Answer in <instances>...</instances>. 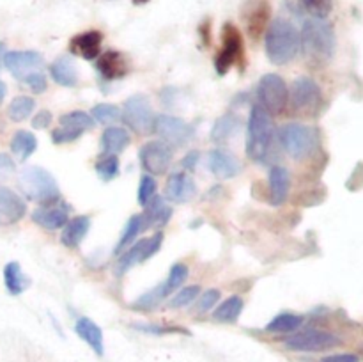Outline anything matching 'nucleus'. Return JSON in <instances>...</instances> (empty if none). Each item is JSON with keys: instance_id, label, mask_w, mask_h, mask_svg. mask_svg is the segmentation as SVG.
I'll return each mask as SVG.
<instances>
[{"instance_id": "423d86ee", "label": "nucleus", "mask_w": 363, "mask_h": 362, "mask_svg": "<svg viewBox=\"0 0 363 362\" xmlns=\"http://www.w3.org/2000/svg\"><path fill=\"white\" fill-rule=\"evenodd\" d=\"M257 102L272 116L282 112L289 103V89L284 78L277 73H266L259 80Z\"/></svg>"}, {"instance_id": "393cba45", "label": "nucleus", "mask_w": 363, "mask_h": 362, "mask_svg": "<svg viewBox=\"0 0 363 362\" xmlns=\"http://www.w3.org/2000/svg\"><path fill=\"white\" fill-rule=\"evenodd\" d=\"M130 133L121 126H108L101 135V149L105 155H119L130 146Z\"/></svg>"}, {"instance_id": "4468645a", "label": "nucleus", "mask_w": 363, "mask_h": 362, "mask_svg": "<svg viewBox=\"0 0 363 362\" xmlns=\"http://www.w3.org/2000/svg\"><path fill=\"white\" fill-rule=\"evenodd\" d=\"M272 16V6L269 0H243L241 7V18L247 27L250 38L259 39L266 32Z\"/></svg>"}, {"instance_id": "3c124183", "label": "nucleus", "mask_w": 363, "mask_h": 362, "mask_svg": "<svg viewBox=\"0 0 363 362\" xmlns=\"http://www.w3.org/2000/svg\"><path fill=\"white\" fill-rule=\"evenodd\" d=\"M209 28H211L209 21H204V23L199 27V31H201V35H202V43H204V45H208V43L211 41V34H209Z\"/></svg>"}, {"instance_id": "6e6552de", "label": "nucleus", "mask_w": 363, "mask_h": 362, "mask_svg": "<svg viewBox=\"0 0 363 362\" xmlns=\"http://www.w3.org/2000/svg\"><path fill=\"white\" fill-rule=\"evenodd\" d=\"M155 112H152L151 102L145 94H133L124 102L123 117L121 119L126 123L130 130L137 131L140 135H147L152 131L155 124Z\"/></svg>"}, {"instance_id": "5701e85b", "label": "nucleus", "mask_w": 363, "mask_h": 362, "mask_svg": "<svg viewBox=\"0 0 363 362\" xmlns=\"http://www.w3.org/2000/svg\"><path fill=\"white\" fill-rule=\"evenodd\" d=\"M291 190V172L282 165L269 169V192H272V204L280 206L287 201Z\"/></svg>"}, {"instance_id": "603ef678", "label": "nucleus", "mask_w": 363, "mask_h": 362, "mask_svg": "<svg viewBox=\"0 0 363 362\" xmlns=\"http://www.w3.org/2000/svg\"><path fill=\"white\" fill-rule=\"evenodd\" d=\"M4 96H6V85H4V82L0 80V102L4 99Z\"/></svg>"}, {"instance_id": "a18cd8bd", "label": "nucleus", "mask_w": 363, "mask_h": 362, "mask_svg": "<svg viewBox=\"0 0 363 362\" xmlns=\"http://www.w3.org/2000/svg\"><path fill=\"white\" fill-rule=\"evenodd\" d=\"M222 298V293L218 290H208L206 293H202V297L199 298V312H209Z\"/></svg>"}, {"instance_id": "864d4df0", "label": "nucleus", "mask_w": 363, "mask_h": 362, "mask_svg": "<svg viewBox=\"0 0 363 362\" xmlns=\"http://www.w3.org/2000/svg\"><path fill=\"white\" fill-rule=\"evenodd\" d=\"M149 0H133L135 6H144V4H147Z\"/></svg>"}, {"instance_id": "6ab92c4d", "label": "nucleus", "mask_w": 363, "mask_h": 362, "mask_svg": "<svg viewBox=\"0 0 363 362\" xmlns=\"http://www.w3.org/2000/svg\"><path fill=\"white\" fill-rule=\"evenodd\" d=\"M208 167L216 177L220 180H230V177L238 176L241 170L240 162L234 155L223 149H213L208 156Z\"/></svg>"}, {"instance_id": "c85d7f7f", "label": "nucleus", "mask_w": 363, "mask_h": 362, "mask_svg": "<svg viewBox=\"0 0 363 362\" xmlns=\"http://www.w3.org/2000/svg\"><path fill=\"white\" fill-rule=\"evenodd\" d=\"M245 307L243 298L234 295V297H229L227 300H223L222 304L218 305L215 312H213V318L220 323H234L238 322V318L241 316Z\"/></svg>"}, {"instance_id": "b1692460", "label": "nucleus", "mask_w": 363, "mask_h": 362, "mask_svg": "<svg viewBox=\"0 0 363 362\" xmlns=\"http://www.w3.org/2000/svg\"><path fill=\"white\" fill-rule=\"evenodd\" d=\"M170 216H172V208L167 204L165 199L160 197V195H155V197L145 204V229H147V227H163L169 222Z\"/></svg>"}, {"instance_id": "a19ab883", "label": "nucleus", "mask_w": 363, "mask_h": 362, "mask_svg": "<svg viewBox=\"0 0 363 362\" xmlns=\"http://www.w3.org/2000/svg\"><path fill=\"white\" fill-rule=\"evenodd\" d=\"M300 2L312 14V18H326L333 9V0H300Z\"/></svg>"}, {"instance_id": "9d476101", "label": "nucleus", "mask_w": 363, "mask_h": 362, "mask_svg": "<svg viewBox=\"0 0 363 362\" xmlns=\"http://www.w3.org/2000/svg\"><path fill=\"white\" fill-rule=\"evenodd\" d=\"M340 337L335 334L326 332L319 329H307L303 332L293 334L284 341V346L291 351H307V353H315V351H326L339 346Z\"/></svg>"}, {"instance_id": "a211bd4d", "label": "nucleus", "mask_w": 363, "mask_h": 362, "mask_svg": "<svg viewBox=\"0 0 363 362\" xmlns=\"http://www.w3.org/2000/svg\"><path fill=\"white\" fill-rule=\"evenodd\" d=\"M103 35L99 31H87L74 35L69 43V50L74 55L82 57L85 60L98 59L99 50H101Z\"/></svg>"}, {"instance_id": "37998d69", "label": "nucleus", "mask_w": 363, "mask_h": 362, "mask_svg": "<svg viewBox=\"0 0 363 362\" xmlns=\"http://www.w3.org/2000/svg\"><path fill=\"white\" fill-rule=\"evenodd\" d=\"M84 131L74 130V128H57V130L52 131V141L53 144H67V142H74L77 138L82 137Z\"/></svg>"}, {"instance_id": "cd10ccee", "label": "nucleus", "mask_w": 363, "mask_h": 362, "mask_svg": "<svg viewBox=\"0 0 363 362\" xmlns=\"http://www.w3.org/2000/svg\"><path fill=\"white\" fill-rule=\"evenodd\" d=\"M35 149H38V138L32 131L20 130L14 133L13 141H11V151L18 156V160L25 162Z\"/></svg>"}, {"instance_id": "f03ea898", "label": "nucleus", "mask_w": 363, "mask_h": 362, "mask_svg": "<svg viewBox=\"0 0 363 362\" xmlns=\"http://www.w3.org/2000/svg\"><path fill=\"white\" fill-rule=\"evenodd\" d=\"M277 128L272 114L266 112L259 103L250 109L247 123V156L254 162L266 163L273 144H275Z\"/></svg>"}, {"instance_id": "f704fd0d", "label": "nucleus", "mask_w": 363, "mask_h": 362, "mask_svg": "<svg viewBox=\"0 0 363 362\" xmlns=\"http://www.w3.org/2000/svg\"><path fill=\"white\" fill-rule=\"evenodd\" d=\"M60 126L66 128H74V130H92L96 124V121L92 119L91 114L82 112V110H73V112H67L64 116H60Z\"/></svg>"}, {"instance_id": "de8ad7c7", "label": "nucleus", "mask_w": 363, "mask_h": 362, "mask_svg": "<svg viewBox=\"0 0 363 362\" xmlns=\"http://www.w3.org/2000/svg\"><path fill=\"white\" fill-rule=\"evenodd\" d=\"M321 362H360V357L354 353H335L321 358Z\"/></svg>"}, {"instance_id": "20e7f679", "label": "nucleus", "mask_w": 363, "mask_h": 362, "mask_svg": "<svg viewBox=\"0 0 363 362\" xmlns=\"http://www.w3.org/2000/svg\"><path fill=\"white\" fill-rule=\"evenodd\" d=\"M18 183H20L25 197L39 202V204H52L60 199V190L55 177L43 167H25L20 172Z\"/></svg>"}, {"instance_id": "0eeeda50", "label": "nucleus", "mask_w": 363, "mask_h": 362, "mask_svg": "<svg viewBox=\"0 0 363 362\" xmlns=\"http://www.w3.org/2000/svg\"><path fill=\"white\" fill-rule=\"evenodd\" d=\"M289 102L294 112L305 114V116L318 114L323 105L321 87L311 77L296 78L289 89Z\"/></svg>"}, {"instance_id": "aec40b11", "label": "nucleus", "mask_w": 363, "mask_h": 362, "mask_svg": "<svg viewBox=\"0 0 363 362\" xmlns=\"http://www.w3.org/2000/svg\"><path fill=\"white\" fill-rule=\"evenodd\" d=\"M197 187L186 172H172L167 177L165 195L174 202H188L194 199Z\"/></svg>"}, {"instance_id": "79ce46f5", "label": "nucleus", "mask_w": 363, "mask_h": 362, "mask_svg": "<svg viewBox=\"0 0 363 362\" xmlns=\"http://www.w3.org/2000/svg\"><path fill=\"white\" fill-rule=\"evenodd\" d=\"M156 180L152 176H142L140 185H138V190H137V199L142 206L147 204L152 197L156 195Z\"/></svg>"}, {"instance_id": "09e8293b", "label": "nucleus", "mask_w": 363, "mask_h": 362, "mask_svg": "<svg viewBox=\"0 0 363 362\" xmlns=\"http://www.w3.org/2000/svg\"><path fill=\"white\" fill-rule=\"evenodd\" d=\"M14 162L11 160V156L7 155H0V177L2 176H9V174L14 172Z\"/></svg>"}, {"instance_id": "2f4dec72", "label": "nucleus", "mask_w": 363, "mask_h": 362, "mask_svg": "<svg viewBox=\"0 0 363 362\" xmlns=\"http://www.w3.org/2000/svg\"><path fill=\"white\" fill-rule=\"evenodd\" d=\"M144 229H145L144 215H131L130 219H128L126 226H124L123 234H121L119 241H117V247H116L117 254H121V252H123L124 248L130 247V245L133 243L135 240H137V236Z\"/></svg>"}, {"instance_id": "7ed1b4c3", "label": "nucleus", "mask_w": 363, "mask_h": 362, "mask_svg": "<svg viewBox=\"0 0 363 362\" xmlns=\"http://www.w3.org/2000/svg\"><path fill=\"white\" fill-rule=\"evenodd\" d=\"M266 55L273 64H287L300 52V32L286 18L272 21L264 35Z\"/></svg>"}, {"instance_id": "ddd939ff", "label": "nucleus", "mask_w": 363, "mask_h": 362, "mask_svg": "<svg viewBox=\"0 0 363 362\" xmlns=\"http://www.w3.org/2000/svg\"><path fill=\"white\" fill-rule=\"evenodd\" d=\"M140 165L144 170L152 176H163L169 170L170 163L174 158V149L163 141H151L145 142L138 153Z\"/></svg>"}, {"instance_id": "49530a36", "label": "nucleus", "mask_w": 363, "mask_h": 362, "mask_svg": "<svg viewBox=\"0 0 363 362\" xmlns=\"http://www.w3.org/2000/svg\"><path fill=\"white\" fill-rule=\"evenodd\" d=\"M50 123H52V114H50L48 110H39L34 116V119H32V126H34L35 130L48 128Z\"/></svg>"}, {"instance_id": "58836bf2", "label": "nucleus", "mask_w": 363, "mask_h": 362, "mask_svg": "<svg viewBox=\"0 0 363 362\" xmlns=\"http://www.w3.org/2000/svg\"><path fill=\"white\" fill-rule=\"evenodd\" d=\"M199 293H201V286H186V287H179L177 293L170 298L169 307L172 309H179V307H186L190 305L191 302L197 300Z\"/></svg>"}, {"instance_id": "dca6fc26", "label": "nucleus", "mask_w": 363, "mask_h": 362, "mask_svg": "<svg viewBox=\"0 0 363 362\" xmlns=\"http://www.w3.org/2000/svg\"><path fill=\"white\" fill-rule=\"evenodd\" d=\"M67 220H69L67 208L66 206L57 204V202H52V204H43L32 212V222H35L38 226L45 227V229L48 231L62 229V227L66 226Z\"/></svg>"}, {"instance_id": "f3484780", "label": "nucleus", "mask_w": 363, "mask_h": 362, "mask_svg": "<svg viewBox=\"0 0 363 362\" xmlns=\"http://www.w3.org/2000/svg\"><path fill=\"white\" fill-rule=\"evenodd\" d=\"M96 70L105 80H117V78L126 77L130 66H128V59L124 57V53L117 52V50H108L98 57Z\"/></svg>"}, {"instance_id": "f257e3e1", "label": "nucleus", "mask_w": 363, "mask_h": 362, "mask_svg": "<svg viewBox=\"0 0 363 362\" xmlns=\"http://www.w3.org/2000/svg\"><path fill=\"white\" fill-rule=\"evenodd\" d=\"M300 50L314 64L328 62L335 52V32L325 18H308L300 32Z\"/></svg>"}, {"instance_id": "4c0bfd02", "label": "nucleus", "mask_w": 363, "mask_h": 362, "mask_svg": "<svg viewBox=\"0 0 363 362\" xmlns=\"http://www.w3.org/2000/svg\"><path fill=\"white\" fill-rule=\"evenodd\" d=\"M91 116L96 123L110 124L112 126L113 123H117L123 117V112H121L119 106L112 105V103H99V105H96L91 110Z\"/></svg>"}, {"instance_id": "412c9836", "label": "nucleus", "mask_w": 363, "mask_h": 362, "mask_svg": "<svg viewBox=\"0 0 363 362\" xmlns=\"http://www.w3.org/2000/svg\"><path fill=\"white\" fill-rule=\"evenodd\" d=\"M74 332L82 341L89 344V348L96 355H99V357L105 355V339H103V330L99 329L98 323H94L87 316H82L74 323Z\"/></svg>"}, {"instance_id": "ea45409f", "label": "nucleus", "mask_w": 363, "mask_h": 362, "mask_svg": "<svg viewBox=\"0 0 363 362\" xmlns=\"http://www.w3.org/2000/svg\"><path fill=\"white\" fill-rule=\"evenodd\" d=\"M163 293H162V284L156 287H152L151 291H147V293L142 295L140 298H137L133 304L135 309H142V311H149V309L156 307V305L160 304V302L163 300Z\"/></svg>"}, {"instance_id": "bb28decb", "label": "nucleus", "mask_w": 363, "mask_h": 362, "mask_svg": "<svg viewBox=\"0 0 363 362\" xmlns=\"http://www.w3.org/2000/svg\"><path fill=\"white\" fill-rule=\"evenodd\" d=\"M241 126L240 117L234 116V114H223L218 119L215 121L211 130V138L215 142H227L229 138H233L238 133Z\"/></svg>"}, {"instance_id": "473e14b6", "label": "nucleus", "mask_w": 363, "mask_h": 362, "mask_svg": "<svg viewBox=\"0 0 363 362\" xmlns=\"http://www.w3.org/2000/svg\"><path fill=\"white\" fill-rule=\"evenodd\" d=\"M188 275H190V270L184 263H174L172 268H170L169 277H167L165 283L162 284V293L163 297H169L174 291L179 290L184 283H186Z\"/></svg>"}, {"instance_id": "9b49d317", "label": "nucleus", "mask_w": 363, "mask_h": 362, "mask_svg": "<svg viewBox=\"0 0 363 362\" xmlns=\"http://www.w3.org/2000/svg\"><path fill=\"white\" fill-rule=\"evenodd\" d=\"M152 131L160 137V141L167 142L170 148H179L188 144L194 138L195 130L190 123L183 121L181 117L169 116V114H160L155 117Z\"/></svg>"}, {"instance_id": "c756f323", "label": "nucleus", "mask_w": 363, "mask_h": 362, "mask_svg": "<svg viewBox=\"0 0 363 362\" xmlns=\"http://www.w3.org/2000/svg\"><path fill=\"white\" fill-rule=\"evenodd\" d=\"M4 283H6L7 291L11 295H20L27 290V277H25L23 270H21L20 263L11 261L7 263L6 268H4Z\"/></svg>"}, {"instance_id": "72a5a7b5", "label": "nucleus", "mask_w": 363, "mask_h": 362, "mask_svg": "<svg viewBox=\"0 0 363 362\" xmlns=\"http://www.w3.org/2000/svg\"><path fill=\"white\" fill-rule=\"evenodd\" d=\"M144 261H145V240H140L137 241V243H133V247H130L123 256H121L119 261H117V273L121 275V273H124L126 270H130L131 266Z\"/></svg>"}, {"instance_id": "f8f14e48", "label": "nucleus", "mask_w": 363, "mask_h": 362, "mask_svg": "<svg viewBox=\"0 0 363 362\" xmlns=\"http://www.w3.org/2000/svg\"><path fill=\"white\" fill-rule=\"evenodd\" d=\"M2 64L16 80L25 84L34 75L43 73L45 59H43L41 53L34 52V50H14V52H7L4 55Z\"/></svg>"}, {"instance_id": "8fccbe9b", "label": "nucleus", "mask_w": 363, "mask_h": 362, "mask_svg": "<svg viewBox=\"0 0 363 362\" xmlns=\"http://www.w3.org/2000/svg\"><path fill=\"white\" fill-rule=\"evenodd\" d=\"M197 162H199V151H190L186 156H184L183 162H181V163H183L184 169L194 170L195 165H197Z\"/></svg>"}, {"instance_id": "e433bc0d", "label": "nucleus", "mask_w": 363, "mask_h": 362, "mask_svg": "<svg viewBox=\"0 0 363 362\" xmlns=\"http://www.w3.org/2000/svg\"><path fill=\"white\" fill-rule=\"evenodd\" d=\"M96 174L99 176V180L103 181H112L119 176V158L117 155H105L103 158H99L94 165Z\"/></svg>"}, {"instance_id": "c03bdc74", "label": "nucleus", "mask_w": 363, "mask_h": 362, "mask_svg": "<svg viewBox=\"0 0 363 362\" xmlns=\"http://www.w3.org/2000/svg\"><path fill=\"white\" fill-rule=\"evenodd\" d=\"M135 330H140L145 334H158V336H165V334H190L179 327H162V325H144V323H133Z\"/></svg>"}, {"instance_id": "39448f33", "label": "nucleus", "mask_w": 363, "mask_h": 362, "mask_svg": "<svg viewBox=\"0 0 363 362\" xmlns=\"http://www.w3.org/2000/svg\"><path fill=\"white\" fill-rule=\"evenodd\" d=\"M280 144L284 151L294 160H303L318 148V133L314 128L301 123H287L279 131Z\"/></svg>"}, {"instance_id": "a878e982", "label": "nucleus", "mask_w": 363, "mask_h": 362, "mask_svg": "<svg viewBox=\"0 0 363 362\" xmlns=\"http://www.w3.org/2000/svg\"><path fill=\"white\" fill-rule=\"evenodd\" d=\"M50 75H52L53 82H57L62 87H74L78 82L77 66H74V62L69 57H59L50 66Z\"/></svg>"}, {"instance_id": "2eb2a0df", "label": "nucleus", "mask_w": 363, "mask_h": 362, "mask_svg": "<svg viewBox=\"0 0 363 362\" xmlns=\"http://www.w3.org/2000/svg\"><path fill=\"white\" fill-rule=\"evenodd\" d=\"M27 213L23 199L7 187H0V226L20 222Z\"/></svg>"}, {"instance_id": "1a4fd4ad", "label": "nucleus", "mask_w": 363, "mask_h": 362, "mask_svg": "<svg viewBox=\"0 0 363 362\" xmlns=\"http://www.w3.org/2000/svg\"><path fill=\"white\" fill-rule=\"evenodd\" d=\"M245 59V48H243V38L238 27L230 21H227L222 28V50L215 59L216 73L220 77L227 75V71L234 66V64L241 62Z\"/></svg>"}, {"instance_id": "4be33fe9", "label": "nucleus", "mask_w": 363, "mask_h": 362, "mask_svg": "<svg viewBox=\"0 0 363 362\" xmlns=\"http://www.w3.org/2000/svg\"><path fill=\"white\" fill-rule=\"evenodd\" d=\"M89 231H91V216L87 215L74 216V219L67 220L66 226L62 227L60 241H62L64 247L77 248L78 245L85 240Z\"/></svg>"}, {"instance_id": "7c9ffc66", "label": "nucleus", "mask_w": 363, "mask_h": 362, "mask_svg": "<svg viewBox=\"0 0 363 362\" xmlns=\"http://www.w3.org/2000/svg\"><path fill=\"white\" fill-rule=\"evenodd\" d=\"M301 325H303V316L294 314V312H280L266 325V332L289 334L300 329Z\"/></svg>"}, {"instance_id": "c9c22d12", "label": "nucleus", "mask_w": 363, "mask_h": 362, "mask_svg": "<svg viewBox=\"0 0 363 362\" xmlns=\"http://www.w3.org/2000/svg\"><path fill=\"white\" fill-rule=\"evenodd\" d=\"M34 106V98H30V96H18V98H14L13 102H11L7 116H9V119L14 121V123H20V121L27 119V117L30 116Z\"/></svg>"}]
</instances>
